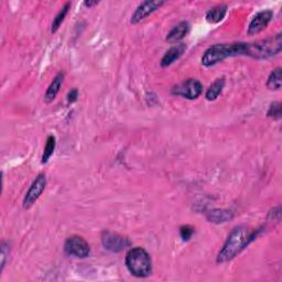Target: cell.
I'll return each instance as SVG.
<instances>
[{"instance_id": "obj_1", "label": "cell", "mask_w": 282, "mask_h": 282, "mask_svg": "<svg viewBox=\"0 0 282 282\" xmlns=\"http://www.w3.org/2000/svg\"><path fill=\"white\" fill-rule=\"evenodd\" d=\"M257 233L249 231L244 226L236 227L228 236L226 242L221 249L217 256L218 264H224L229 260L234 259L255 239Z\"/></svg>"}, {"instance_id": "obj_2", "label": "cell", "mask_w": 282, "mask_h": 282, "mask_svg": "<svg viewBox=\"0 0 282 282\" xmlns=\"http://www.w3.org/2000/svg\"><path fill=\"white\" fill-rule=\"evenodd\" d=\"M247 43H223L215 44L208 48L202 56V64L205 67H213V65L223 62L227 57L246 55Z\"/></svg>"}, {"instance_id": "obj_3", "label": "cell", "mask_w": 282, "mask_h": 282, "mask_svg": "<svg viewBox=\"0 0 282 282\" xmlns=\"http://www.w3.org/2000/svg\"><path fill=\"white\" fill-rule=\"evenodd\" d=\"M282 49L281 34L254 43H247L246 55L258 60H266L278 55Z\"/></svg>"}, {"instance_id": "obj_4", "label": "cell", "mask_w": 282, "mask_h": 282, "mask_svg": "<svg viewBox=\"0 0 282 282\" xmlns=\"http://www.w3.org/2000/svg\"><path fill=\"white\" fill-rule=\"evenodd\" d=\"M128 270L138 278H145L151 273L152 261L149 254L141 247L130 249L126 256Z\"/></svg>"}, {"instance_id": "obj_5", "label": "cell", "mask_w": 282, "mask_h": 282, "mask_svg": "<svg viewBox=\"0 0 282 282\" xmlns=\"http://www.w3.org/2000/svg\"><path fill=\"white\" fill-rule=\"evenodd\" d=\"M202 90H203L202 84L198 80L190 78V80L176 85L175 87H173L172 94L184 97L186 100L192 101V100H196V98L202 94Z\"/></svg>"}, {"instance_id": "obj_6", "label": "cell", "mask_w": 282, "mask_h": 282, "mask_svg": "<svg viewBox=\"0 0 282 282\" xmlns=\"http://www.w3.org/2000/svg\"><path fill=\"white\" fill-rule=\"evenodd\" d=\"M64 250L68 255L77 258H85L89 255V246L87 241L81 236H72L65 241Z\"/></svg>"}, {"instance_id": "obj_7", "label": "cell", "mask_w": 282, "mask_h": 282, "mask_svg": "<svg viewBox=\"0 0 282 282\" xmlns=\"http://www.w3.org/2000/svg\"><path fill=\"white\" fill-rule=\"evenodd\" d=\"M45 186H47V179H45V175L39 174L37 176V179L31 184L30 189L28 190L27 194L24 196L23 207L25 209H29L39 200V198H40L45 190Z\"/></svg>"}, {"instance_id": "obj_8", "label": "cell", "mask_w": 282, "mask_h": 282, "mask_svg": "<svg viewBox=\"0 0 282 282\" xmlns=\"http://www.w3.org/2000/svg\"><path fill=\"white\" fill-rule=\"evenodd\" d=\"M104 247L113 253H119L129 246V240L123 236L109 231H105L102 235Z\"/></svg>"}, {"instance_id": "obj_9", "label": "cell", "mask_w": 282, "mask_h": 282, "mask_svg": "<svg viewBox=\"0 0 282 282\" xmlns=\"http://www.w3.org/2000/svg\"><path fill=\"white\" fill-rule=\"evenodd\" d=\"M163 5H165V2H161V0L160 2L159 0H152V2L148 0V2H143L142 4L138 6L133 16H131V23L133 24L139 23L149 15H151L152 12L161 8Z\"/></svg>"}, {"instance_id": "obj_10", "label": "cell", "mask_w": 282, "mask_h": 282, "mask_svg": "<svg viewBox=\"0 0 282 282\" xmlns=\"http://www.w3.org/2000/svg\"><path fill=\"white\" fill-rule=\"evenodd\" d=\"M272 17L273 12L271 10H264L258 12V14L252 19L250 23H249L248 34L250 36H255L259 34L262 30H265L269 22L271 21Z\"/></svg>"}, {"instance_id": "obj_11", "label": "cell", "mask_w": 282, "mask_h": 282, "mask_svg": "<svg viewBox=\"0 0 282 282\" xmlns=\"http://www.w3.org/2000/svg\"><path fill=\"white\" fill-rule=\"evenodd\" d=\"M186 49V45L180 43V44H176L174 47H172L171 49H169L166 54L163 55L162 60H161V67L162 68H168L170 65L173 64L176 60H179V58L182 56V54L184 53V51Z\"/></svg>"}, {"instance_id": "obj_12", "label": "cell", "mask_w": 282, "mask_h": 282, "mask_svg": "<svg viewBox=\"0 0 282 282\" xmlns=\"http://www.w3.org/2000/svg\"><path fill=\"white\" fill-rule=\"evenodd\" d=\"M190 32V23L187 21H182L169 32L167 36V41L169 43H176L184 39Z\"/></svg>"}, {"instance_id": "obj_13", "label": "cell", "mask_w": 282, "mask_h": 282, "mask_svg": "<svg viewBox=\"0 0 282 282\" xmlns=\"http://www.w3.org/2000/svg\"><path fill=\"white\" fill-rule=\"evenodd\" d=\"M63 80H64V74L62 72L53 78V81H52V83L50 84L47 93H45V96H44L45 102L51 103L55 100V97L58 94V91H60V88L63 84Z\"/></svg>"}, {"instance_id": "obj_14", "label": "cell", "mask_w": 282, "mask_h": 282, "mask_svg": "<svg viewBox=\"0 0 282 282\" xmlns=\"http://www.w3.org/2000/svg\"><path fill=\"white\" fill-rule=\"evenodd\" d=\"M227 12V6L226 5H217L215 7L211 8L206 14V21L208 23H218L223 19L225 18Z\"/></svg>"}, {"instance_id": "obj_15", "label": "cell", "mask_w": 282, "mask_h": 282, "mask_svg": "<svg viewBox=\"0 0 282 282\" xmlns=\"http://www.w3.org/2000/svg\"><path fill=\"white\" fill-rule=\"evenodd\" d=\"M234 217V214L228 209H213L207 213V220L212 223H225Z\"/></svg>"}, {"instance_id": "obj_16", "label": "cell", "mask_w": 282, "mask_h": 282, "mask_svg": "<svg viewBox=\"0 0 282 282\" xmlns=\"http://www.w3.org/2000/svg\"><path fill=\"white\" fill-rule=\"evenodd\" d=\"M225 86V80L224 78H217L211 86L208 87V89L206 90L205 97L207 101H215L223 91V88Z\"/></svg>"}, {"instance_id": "obj_17", "label": "cell", "mask_w": 282, "mask_h": 282, "mask_svg": "<svg viewBox=\"0 0 282 282\" xmlns=\"http://www.w3.org/2000/svg\"><path fill=\"white\" fill-rule=\"evenodd\" d=\"M281 83H282V70L281 68H277L271 72L270 75H269L267 86L271 90H279L281 88Z\"/></svg>"}, {"instance_id": "obj_18", "label": "cell", "mask_w": 282, "mask_h": 282, "mask_svg": "<svg viewBox=\"0 0 282 282\" xmlns=\"http://www.w3.org/2000/svg\"><path fill=\"white\" fill-rule=\"evenodd\" d=\"M70 8H71V3H67L61 8V10L58 11V14L55 16L53 22H52V29H51L52 34H55V32L58 30V28H60V25L64 21V19L67 17Z\"/></svg>"}, {"instance_id": "obj_19", "label": "cell", "mask_w": 282, "mask_h": 282, "mask_svg": "<svg viewBox=\"0 0 282 282\" xmlns=\"http://www.w3.org/2000/svg\"><path fill=\"white\" fill-rule=\"evenodd\" d=\"M54 149H55V138L53 136H49L47 139V143H45V147H44L42 161H41L42 163H47L49 161V159L54 152Z\"/></svg>"}, {"instance_id": "obj_20", "label": "cell", "mask_w": 282, "mask_h": 282, "mask_svg": "<svg viewBox=\"0 0 282 282\" xmlns=\"http://www.w3.org/2000/svg\"><path fill=\"white\" fill-rule=\"evenodd\" d=\"M268 117L272 118L274 120H278L281 118V104L279 102H274L270 105L268 111H267Z\"/></svg>"}, {"instance_id": "obj_21", "label": "cell", "mask_w": 282, "mask_h": 282, "mask_svg": "<svg viewBox=\"0 0 282 282\" xmlns=\"http://www.w3.org/2000/svg\"><path fill=\"white\" fill-rule=\"evenodd\" d=\"M193 233H194V228L191 227V226H189V225L182 226L180 228V236L184 241H187L190 238H191Z\"/></svg>"}, {"instance_id": "obj_22", "label": "cell", "mask_w": 282, "mask_h": 282, "mask_svg": "<svg viewBox=\"0 0 282 282\" xmlns=\"http://www.w3.org/2000/svg\"><path fill=\"white\" fill-rule=\"evenodd\" d=\"M9 254V249L6 245V242H3L2 244V271L4 270V267L6 264V257H7V255Z\"/></svg>"}, {"instance_id": "obj_23", "label": "cell", "mask_w": 282, "mask_h": 282, "mask_svg": "<svg viewBox=\"0 0 282 282\" xmlns=\"http://www.w3.org/2000/svg\"><path fill=\"white\" fill-rule=\"evenodd\" d=\"M77 97H78V90L76 88H74V89H72L70 93H69L68 101H69V103L72 104V103H74V102L77 101Z\"/></svg>"}, {"instance_id": "obj_24", "label": "cell", "mask_w": 282, "mask_h": 282, "mask_svg": "<svg viewBox=\"0 0 282 282\" xmlns=\"http://www.w3.org/2000/svg\"><path fill=\"white\" fill-rule=\"evenodd\" d=\"M84 5L86 6V7H93V6L98 5V2H85Z\"/></svg>"}]
</instances>
